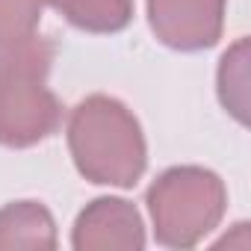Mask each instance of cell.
I'll return each instance as SVG.
<instances>
[{
	"instance_id": "6da1fadb",
	"label": "cell",
	"mask_w": 251,
	"mask_h": 251,
	"mask_svg": "<svg viewBox=\"0 0 251 251\" xmlns=\"http://www.w3.org/2000/svg\"><path fill=\"white\" fill-rule=\"evenodd\" d=\"M68 151L77 172L100 186L130 189L148 166L136 115L109 95H92L71 109Z\"/></svg>"
},
{
	"instance_id": "7a4b0ae2",
	"label": "cell",
	"mask_w": 251,
	"mask_h": 251,
	"mask_svg": "<svg viewBox=\"0 0 251 251\" xmlns=\"http://www.w3.org/2000/svg\"><path fill=\"white\" fill-rule=\"evenodd\" d=\"M53 45L30 36L0 48V145L30 148L56 133L62 106L48 89Z\"/></svg>"
},
{
	"instance_id": "3957f363",
	"label": "cell",
	"mask_w": 251,
	"mask_h": 251,
	"mask_svg": "<svg viewBox=\"0 0 251 251\" xmlns=\"http://www.w3.org/2000/svg\"><path fill=\"white\" fill-rule=\"evenodd\" d=\"M145 204L160 245L192 248L219 227L227 207V189L210 169L175 166L148 186Z\"/></svg>"
},
{
	"instance_id": "277c9868",
	"label": "cell",
	"mask_w": 251,
	"mask_h": 251,
	"mask_svg": "<svg viewBox=\"0 0 251 251\" xmlns=\"http://www.w3.org/2000/svg\"><path fill=\"white\" fill-rule=\"evenodd\" d=\"M227 0H148L154 36L183 53L207 50L222 39Z\"/></svg>"
},
{
	"instance_id": "5b68a950",
	"label": "cell",
	"mask_w": 251,
	"mask_h": 251,
	"mask_svg": "<svg viewBox=\"0 0 251 251\" xmlns=\"http://www.w3.org/2000/svg\"><path fill=\"white\" fill-rule=\"evenodd\" d=\"M71 245L77 251H139L145 245L142 216L124 198H95L77 216Z\"/></svg>"
},
{
	"instance_id": "8992f818",
	"label": "cell",
	"mask_w": 251,
	"mask_h": 251,
	"mask_svg": "<svg viewBox=\"0 0 251 251\" xmlns=\"http://www.w3.org/2000/svg\"><path fill=\"white\" fill-rule=\"evenodd\" d=\"M3 248H56V222L39 201H12L0 210V251Z\"/></svg>"
},
{
	"instance_id": "52a82bcc",
	"label": "cell",
	"mask_w": 251,
	"mask_h": 251,
	"mask_svg": "<svg viewBox=\"0 0 251 251\" xmlns=\"http://www.w3.org/2000/svg\"><path fill=\"white\" fill-rule=\"evenodd\" d=\"M50 6L83 33H118L133 18V0H50Z\"/></svg>"
},
{
	"instance_id": "ba28073f",
	"label": "cell",
	"mask_w": 251,
	"mask_h": 251,
	"mask_svg": "<svg viewBox=\"0 0 251 251\" xmlns=\"http://www.w3.org/2000/svg\"><path fill=\"white\" fill-rule=\"evenodd\" d=\"M219 98L222 106L245 124L248 109V39H239L219 65Z\"/></svg>"
},
{
	"instance_id": "9c48e42d",
	"label": "cell",
	"mask_w": 251,
	"mask_h": 251,
	"mask_svg": "<svg viewBox=\"0 0 251 251\" xmlns=\"http://www.w3.org/2000/svg\"><path fill=\"white\" fill-rule=\"evenodd\" d=\"M45 6L50 0H0V48L36 36Z\"/></svg>"
}]
</instances>
